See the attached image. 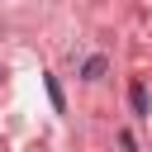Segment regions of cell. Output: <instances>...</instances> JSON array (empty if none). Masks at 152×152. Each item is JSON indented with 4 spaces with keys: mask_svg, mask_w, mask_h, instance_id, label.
<instances>
[{
    "mask_svg": "<svg viewBox=\"0 0 152 152\" xmlns=\"http://www.w3.org/2000/svg\"><path fill=\"white\" fill-rule=\"evenodd\" d=\"M104 66H109L104 57H86V66H81V76H86V81H100V76H104Z\"/></svg>",
    "mask_w": 152,
    "mask_h": 152,
    "instance_id": "7a4b0ae2",
    "label": "cell"
},
{
    "mask_svg": "<svg viewBox=\"0 0 152 152\" xmlns=\"http://www.w3.org/2000/svg\"><path fill=\"white\" fill-rule=\"evenodd\" d=\"M128 104H133V114H138V119H152V104H147V86H142V81H133V86H128Z\"/></svg>",
    "mask_w": 152,
    "mask_h": 152,
    "instance_id": "6da1fadb",
    "label": "cell"
},
{
    "mask_svg": "<svg viewBox=\"0 0 152 152\" xmlns=\"http://www.w3.org/2000/svg\"><path fill=\"white\" fill-rule=\"evenodd\" d=\"M43 86H48V100H52V109L62 114V109H66V100H62V86H57V76H48Z\"/></svg>",
    "mask_w": 152,
    "mask_h": 152,
    "instance_id": "3957f363",
    "label": "cell"
},
{
    "mask_svg": "<svg viewBox=\"0 0 152 152\" xmlns=\"http://www.w3.org/2000/svg\"><path fill=\"white\" fill-rule=\"evenodd\" d=\"M119 147H124V152H138V138H133V133L124 128V133H119Z\"/></svg>",
    "mask_w": 152,
    "mask_h": 152,
    "instance_id": "277c9868",
    "label": "cell"
}]
</instances>
